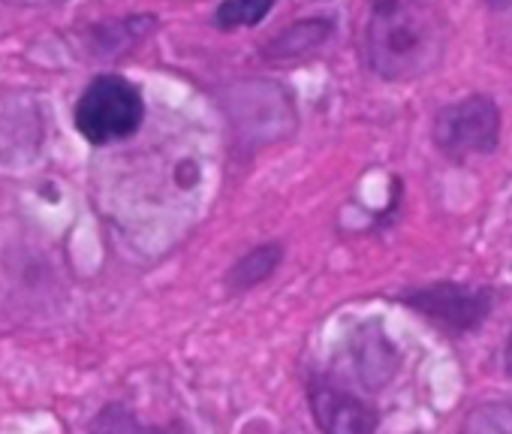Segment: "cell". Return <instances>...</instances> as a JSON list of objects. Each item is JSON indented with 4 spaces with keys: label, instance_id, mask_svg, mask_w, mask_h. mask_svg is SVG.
Masks as SVG:
<instances>
[{
    "label": "cell",
    "instance_id": "cell-15",
    "mask_svg": "<svg viewBox=\"0 0 512 434\" xmlns=\"http://www.w3.org/2000/svg\"><path fill=\"white\" fill-rule=\"evenodd\" d=\"M488 4V10H494V13H506V10H512V0H485Z\"/></svg>",
    "mask_w": 512,
    "mask_h": 434
},
{
    "label": "cell",
    "instance_id": "cell-13",
    "mask_svg": "<svg viewBox=\"0 0 512 434\" xmlns=\"http://www.w3.org/2000/svg\"><path fill=\"white\" fill-rule=\"evenodd\" d=\"M4 4H13V7H58L64 0H4Z\"/></svg>",
    "mask_w": 512,
    "mask_h": 434
},
{
    "label": "cell",
    "instance_id": "cell-6",
    "mask_svg": "<svg viewBox=\"0 0 512 434\" xmlns=\"http://www.w3.org/2000/svg\"><path fill=\"white\" fill-rule=\"evenodd\" d=\"M308 398L320 434H377L380 428L377 407L332 383L329 377H314Z\"/></svg>",
    "mask_w": 512,
    "mask_h": 434
},
{
    "label": "cell",
    "instance_id": "cell-12",
    "mask_svg": "<svg viewBox=\"0 0 512 434\" xmlns=\"http://www.w3.org/2000/svg\"><path fill=\"white\" fill-rule=\"evenodd\" d=\"M278 0H220V7L214 10V25L220 31H244L256 28L272 10Z\"/></svg>",
    "mask_w": 512,
    "mask_h": 434
},
{
    "label": "cell",
    "instance_id": "cell-7",
    "mask_svg": "<svg viewBox=\"0 0 512 434\" xmlns=\"http://www.w3.org/2000/svg\"><path fill=\"white\" fill-rule=\"evenodd\" d=\"M353 362H356V374L368 389H383L401 365L398 350L392 347V341L383 335L380 326H365L356 338H353Z\"/></svg>",
    "mask_w": 512,
    "mask_h": 434
},
{
    "label": "cell",
    "instance_id": "cell-10",
    "mask_svg": "<svg viewBox=\"0 0 512 434\" xmlns=\"http://www.w3.org/2000/svg\"><path fill=\"white\" fill-rule=\"evenodd\" d=\"M88 434H190V431L181 422L148 425V422L136 419L133 410L121 407V404H109L88 422Z\"/></svg>",
    "mask_w": 512,
    "mask_h": 434
},
{
    "label": "cell",
    "instance_id": "cell-5",
    "mask_svg": "<svg viewBox=\"0 0 512 434\" xmlns=\"http://www.w3.org/2000/svg\"><path fill=\"white\" fill-rule=\"evenodd\" d=\"M73 121L91 145H115L142 127L145 100L124 76H97L76 100Z\"/></svg>",
    "mask_w": 512,
    "mask_h": 434
},
{
    "label": "cell",
    "instance_id": "cell-14",
    "mask_svg": "<svg viewBox=\"0 0 512 434\" xmlns=\"http://www.w3.org/2000/svg\"><path fill=\"white\" fill-rule=\"evenodd\" d=\"M503 371H506V377L512 380V332H509L506 347H503Z\"/></svg>",
    "mask_w": 512,
    "mask_h": 434
},
{
    "label": "cell",
    "instance_id": "cell-3",
    "mask_svg": "<svg viewBox=\"0 0 512 434\" xmlns=\"http://www.w3.org/2000/svg\"><path fill=\"white\" fill-rule=\"evenodd\" d=\"M404 308L419 314L425 323L440 329L449 338H467L479 332L494 305L497 293L485 284H464V281H431L419 287H407L395 296Z\"/></svg>",
    "mask_w": 512,
    "mask_h": 434
},
{
    "label": "cell",
    "instance_id": "cell-11",
    "mask_svg": "<svg viewBox=\"0 0 512 434\" xmlns=\"http://www.w3.org/2000/svg\"><path fill=\"white\" fill-rule=\"evenodd\" d=\"M458 434H512V401H479L458 425Z\"/></svg>",
    "mask_w": 512,
    "mask_h": 434
},
{
    "label": "cell",
    "instance_id": "cell-2",
    "mask_svg": "<svg viewBox=\"0 0 512 434\" xmlns=\"http://www.w3.org/2000/svg\"><path fill=\"white\" fill-rule=\"evenodd\" d=\"M223 112L235 130V139L247 148H260L287 139L296 130V106L287 88L278 82H235L223 88Z\"/></svg>",
    "mask_w": 512,
    "mask_h": 434
},
{
    "label": "cell",
    "instance_id": "cell-1",
    "mask_svg": "<svg viewBox=\"0 0 512 434\" xmlns=\"http://www.w3.org/2000/svg\"><path fill=\"white\" fill-rule=\"evenodd\" d=\"M446 19L431 0H368L365 64L383 82L431 76L446 58Z\"/></svg>",
    "mask_w": 512,
    "mask_h": 434
},
{
    "label": "cell",
    "instance_id": "cell-9",
    "mask_svg": "<svg viewBox=\"0 0 512 434\" xmlns=\"http://www.w3.org/2000/svg\"><path fill=\"white\" fill-rule=\"evenodd\" d=\"M281 260H284V245H278V242L253 248L226 272V290L229 293H247L253 287H260L263 281H269L278 272Z\"/></svg>",
    "mask_w": 512,
    "mask_h": 434
},
{
    "label": "cell",
    "instance_id": "cell-8",
    "mask_svg": "<svg viewBox=\"0 0 512 434\" xmlns=\"http://www.w3.org/2000/svg\"><path fill=\"white\" fill-rule=\"evenodd\" d=\"M335 34L332 19H302L290 28H284L275 40H269L263 46V58L275 61V64H290V61H302L308 55H314L317 49H323Z\"/></svg>",
    "mask_w": 512,
    "mask_h": 434
},
{
    "label": "cell",
    "instance_id": "cell-4",
    "mask_svg": "<svg viewBox=\"0 0 512 434\" xmlns=\"http://www.w3.org/2000/svg\"><path fill=\"white\" fill-rule=\"evenodd\" d=\"M503 112L488 94H467L437 109L431 121V142L449 163L488 157L500 148Z\"/></svg>",
    "mask_w": 512,
    "mask_h": 434
}]
</instances>
